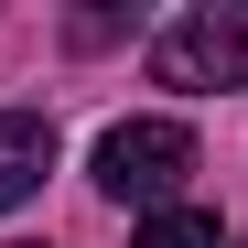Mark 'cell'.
<instances>
[{
  "label": "cell",
  "mask_w": 248,
  "mask_h": 248,
  "mask_svg": "<svg viewBox=\"0 0 248 248\" xmlns=\"http://www.w3.org/2000/svg\"><path fill=\"white\" fill-rule=\"evenodd\" d=\"M151 76L184 97H216V87H248V0H205V11L162 22L151 32Z\"/></svg>",
  "instance_id": "obj_1"
},
{
  "label": "cell",
  "mask_w": 248,
  "mask_h": 248,
  "mask_svg": "<svg viewBox=\"0 0 248 248\" xmlns=\"http://www.w3.org/2000/svg\"><path fill=\"white\" fill-rule=\"evenodd\" d=\"M184 173H194V130L184 119H119V130L97 140V194H119V205H173L184 194Z\"/></svg>",
  "instance_id": "obj_2"
},
{
  "label": "cell",
  "mask_w": 248,
  "mask_h": 248,
  "mask_svg": "<svg viewBox=\"0 0 248 248\" xmlns=\"http://www.w3.org/2000/svg\"><path fill=\"white\" fill-rule=\"evenodd\" d=\"M54 173V119H32V108H0V216Z\"/></svg>",
  "instance_id": "obj_3"
},
{
  "label": "cell",
  "mask_w": 248,
  "mask_h": 248,
  "mask_svg": "<svg viewBox=\"0 0 248 248\" xmlns=\"http://www.w3.org/2000/svg\"><path fill=\"white\" fill-rule=\"evenodd\" d=\"M140 248H216V216H194V205H162L140 227Z\"/></svg>",
  "instance_id": "obj_4"
}]
</instances>
